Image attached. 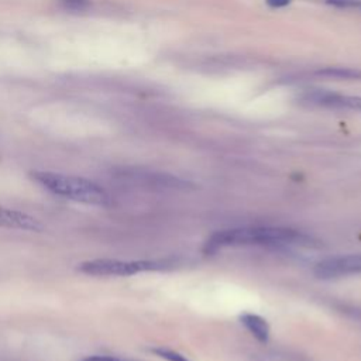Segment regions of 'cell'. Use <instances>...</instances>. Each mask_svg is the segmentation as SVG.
I'll return each instance as SVG.
<instances>
[{
    "instance_id": "obj_6",
    "label": "cell",
    "mask_w": 361,
    "mask_h": 361,
    "mask_svg": "<svg viewBox=\"0 0 361 361\" xmlns=\"http://www.w3.org/2000/svg\"><path fill=\"white\" fill-rule=\"evenodd\" d=\"M303 99L310 104L326 107V109L361 111V96H348V94H340V93L324 92V90H313L307 93Z\"/></svg>"
},
{
    "instance_id": "obj_8",
    "label": "cell",
    "mask_w": 361,
    "mask_h": 361,
    "mask_svg": "<svg viewBox=\"0 0 361 361\" xmlns=\"http://www.w3.org/2000/svg\"><path fill=\"white\" fill-rule=\"evenodd\" d=\"M240 322L259 343L262 344L268 343L271 331H269V324L264 317L254 313H243L240 316Z\"/></svg>"
},
{
    "instance_id": "obj_7",
    "label": "cell",
    "mask_w": 361,
    "mask_h": 361,
    "mask_svg": "<svg viewBox=\"0 0 361 361\" xmlns=\"http://www.w3.org/2000/svg\"><path fill=\"white\" fill-rule=\"evenodd\" d=\"M0 227L24 230V231H41L42 224L35 217L23 213L20 210L0 206Z\"/></svg>"
},
{
    "instance_id": "obj_13",
    "label": "cell",
    "mask_w": 361,
    "mask_h": 361,
    "mask_svg": "<svg viewBox=\"0 0 361 361\" xmlns=\"http://www.w3.org/2000/svg\"><path fill=\"white\" fill-rule=\"evenodd\" d=\"M80 361H128V360H124V358H120V357H113V355H87L85 358H82Z\"/></svg>"
},
{
    "instance_id": "obj_11",
    "label": "cell",
    "mask_w": 361,
    "mask_h": 361,
    "mask_svg": "<svg viewBox=\"0 0 361 361\" xmlns=\"http://www.w3.org/2000/svg\"><path fill=\"white\" fill-rule=\"evenodd\" d=\"M58 3L69 11H85L90 6V0H58Z\"/></svg>"
},
{
    "instance_id": "obj_12",
    "label": "cell",
    "mask_w": 361,
    "mask_h": 361,
    "mask_svg": "<svg viewBox=\"0 0 361 361\" xmlns=\"http://www.w3.org/2000/svg\"><path fill=\"white\" fill-rule=\"evenodd\" d=\"M326 3L337 8L361 11V0H326Z\"/></svg>"
},
{
    "instance_id": "obj_3",
    "label": "cell",
    "mask_w": 361,
    "mask_h": 361,
    "mask_svg": "<svg viewBox=\"0 0 361 361\" xmlns=\"http://www.w3.org/2000/svg\"><path fill=\"white\" fill-rule=\"evenodd\" d=\"M161 267L162 265L159 262L147 259L124 261L111 258H96L78 264L76 269L90 276H130L144 271H154Z\"/></svg>"
},
{
    "instance_id": "obj_1",
    "label": "cell",
    "mask_w": 361,
    "mask_h": 361,
    "mask_svg": "<svg viewBox=\"0 0 361 361\" xmlns=\"http://www.w3.org/2000/svg\"><path fill=\"white\" fill-rule=\"evenodd\" d=\"M314 247L317 241L299 230L274 226H250L226 228L213 233L204 243L203 251L214 254L227 247Z\"/></svg>"
},
{
    "instance_id": "obj_10",
    "label": "cell",
    "mask_w": 361,
    "mask_h": 361,
    "mask_svg": "<svg viewBox=\"0 0 361 361\" xmlns=\"http://www.w3.org/2000/svg\"><path fill=\"white\" fill-rule=\"evenodd\" d=\"M149 351L154 353L157 357L166 360V361H190L189 358H186V355H183L175 350L166 348V347H151Z\"/></svg>"
},
{
    "instance_id": "obj_9",
    "label": "cell",
    "mask_w": 361,
    "mask_h": 361,
    "mask_svg": "<svg viewBox=\"0 0 361 361\" xmlns=\"http://www.w3.org/2000/svg\"><path fill=\"white\" fill-rule=\"evenodd\" d=\"M319 76L345 79V80H361V69L354 68H324L317 71Z\"/></svg>"
},
{
    "instance_id": "obj_14",
    "label": "cell",
    "mask_w": 361,
    "mask_h": 361,
    "mask_svg": "<svg viewBox=\"0 0 361 361\" xmlns=\"http://www.w3.org/2000/svg\"><path fill=\"white\" fill-rule=\"evenodd\" d=\"M268 6L274 7V8H279V7H285L290 3V0H267Z\"/></svg>"
},
{
    "instance_id": "obj_2",
    "label": "cell",
    "mask_w": 361,
    "mask_h": 361,
    "mask_svg": "<svg viewBox=\"0 0 361 361\" xmlns=\"http://www.w3.org/2000/svg\"><path fill=\"white\" fill-rule=\"evenodd\" d=\"M30 178L48 192L73 202L93 206H107L110 203V196L104 188L82 176L51 171H31Z\"/></svg>"
},
{
    "instance_id": "obj_5",
    "label": "cell",
    "mask_w": 361,
    "mask_h": 361,
    "mask_svg": "<svg viewBox=\"0 0 361 361\" xmlns=\"http://www.w3.org/2000/svg\"><path fill=\"white\" fill-rule=\"evenodd\" d=\"M121 178L133 180L141 186H152L158 189H192L193 185L188 180H183L178 176L169 173H157V172H145L140 169H123L120 173Z\"/></svg>"
},
{
    "instance_id": "obj_4",
    "label": "cell",
    "mask_w": 361,
    "mask_h": 361,
    "mask_svg": "<svg viewBox=\"0 0 361 361\" xmlns=\"http://www.w3.org/2000/svg\"><path fill=\"white\" fill-rule=\"evenodd\" d=\"M313 274L320 279H334L361 274V254L333 255L316 262Z\"/></svg>"
}]
</instances>
